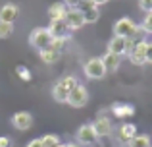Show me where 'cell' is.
I'll list each match as a JSON object with an SVG mask.
<instances>
[{
    "label": "cell",
    "instance_id": "obj_1",
    "mask_svg": "<svg viewBox=\"0 0 152 147\" xmlns=\"http://www.w3.org/2000/svg\"><path fill=\"white\" fill-rule=\"evenodd\" d=\"M114 35L115 37H123V39H127V41H131V43H137V39L142 35V29H141V25H137V23L133 21V19L121 18V19H118V21L114 23ZM139 41H141V39H139Z\"/></svg>",
    "mask_w": 152,
    "mask_h": 147
},
{
    "label": "cell",
    "instance_id": "obj_2",
    "mask_svg": "<svg viewBox=\"0 0 152 147\" xmlns=\"http://www.w3.org/2000/svg\"><path fill=\"white\" fill-rule=\"evenodd\" d=\"M29 45L33 47V49H37L39 52L45 50V49H50V45H52L50 31L46 29V27H37V29L29 35Z\"/></svg>",
    "mask_w": 152,
    "mask_h": 147
},
{
    "label": "cell",
    "instance_id": "obj_3",
    "mask_svg": "<svg viewBox=\"0 0 152 147\" xmlns=\"http://www.w3.org/2000/svg\"><path fill=\"white\" fill-rule=\"evenodd\" d=\"M87 103H89V91H87L85 85L77 83V85L69 91V95H67V105L73 106V109H83Z\"/></svg>",
    "mask_w": 152,
    "mask_h": 147
},
{
    "label": "cell",
    "instance_id": "obj_4",
    "mask_svg": "<svg viewBox=\"0 0 152 147\" xmlns=\"http://www.w3.org/2000/svg\"><path fill=\"white\" fill-rule=\"evenodd\" d=\"M83 72L89 79H102L106 75V68H104V62L102 58H89L83 66Z\"/></svg>",
    "mask_w": 152,
    "mask_h": 147
},
{
    "label": "cell",
    "instance_id": "obj_5",
    "mask_svg": "<svg viewBox=\"0 0 152 147\" xmlns=\"http://www.w3.org/2000/svg\"><path fill=\"white\" fill-rule=\"evenodd\" d=\"M146 49H148V41L141 39V41L135 43V47L131 49V52L127 54L131 60V64L135 66H145L146 64Z\"/></svg>",
    "mask_w": 152,
    "mask_h": 147
},
{
    "label": "cell",
    "instance_id": "obj_6",
    "mask_svg": "<svg viewBox=\"0 0 152 147\" xmlns=\"http://www.w3.org/2000/svg\"><path fill=\"white\" fill-rule=\"evenodd\" d=\"M133 47H135V43L127 41V39H123V37H115V35H114V37L110 39V43H108V52L118 54V56H123V54H129Z\"/></svg>",
    "mask_w": 152,
    "mask_h": 147
},
{
    "label": "cell",
    "instance_id": "obj_7",
    "mask_svg": "<svg viewBox=\"0 0 152 147\" xmlns=\"http://www.w3.org/2000/svg\"><path fill=\"white\" fill-rule=\"evenodd\" d=\"M64 19H66V25L69 27V31H77L85 25V18H83V12L79 8H67Z\"/></svg>",
    "mask_w": 152,
    "mask_h": 147
},
{
    "label": "cell",
    "instance_id": "obj_8",
    "mask_svg": "<svg viewBox=\"0 0 152 147\" xmlns=\"http://www.w3.org/2000/svg\"><path fill=\"white\" fill-rule=\"evenodd\" d=\"M12 126L19 132H27V130L33 126V114L27 112V110H19L12 116Z\"/></svg>",
    "mask_w": 152,
    "mask_h": 147
},
{
    "label": "cell",
    "instance_id": "obj_9",
    "mask_svg": "<svg viewBox=\"0 0 152 147\" xmlns=\"http://www.w3.org/2000/svg\"><path fill=\"white\" fill-rule=\"evenodd\" d=\"M77 141H79V145H85V147H91L94 143V141L98 140L96 137V134H94V128H93V124H83L81 128L77 130Z\"/></svg>",
    "mask_w": 152,
    "mask_h": 147
},
{
    "label": "cell",
    "instance_id": "obj_10",
    "mask_svg": "<svg viewBox=\"0 0 152 147\" xmlns=\"http://www.w3.org/2000/svg\"><path fill=\"white\" fill-rule=\"evenodd\" d=\"M79 10L83 12V18H85V23H94L98 21V18H100V12H98V6H94L91 0H83L81 6H79Z\"/></svg>",
    "mask_w": 152,
    "mask_h": 147
},
{
    "label": "cell",
    "instance_id": "obj_11",
    "mask_svg": "<svg viewBox=\"0 0 152 147\" xmlns=\"http://www.w3.org/2000/svg\"><path fill=\"white\" fill-rule=\"evenodd\" d=\"M52 39H67V33H69V27L66 25V19H52L50 27H48Z\"/></svg>",
    "mask_w": 152,
    "mask_h": 147
},
{
    "label": "cell",
    "instance_id": "obj_12",
    "mask_svg": "<svg viewBox=\"0 0 152 147\" xmlns=\"http://www.w3.org/2000/svg\"><path fill=\"white\" fill-rule=\"evenodd\" d=\"M93 128H94V134H96V137L100 140V137H108L112 134V122H110V118H104L100 116L98 120H94V124H93Z\"/></svg>",
    "mask_w": 152,
    "mask_h": 147
},
{
    "label": "cell",
    "instance_id": "obj_13",
    "mask_svg": "<svg viewBox=\"0 0 152 147\" xmlns=\"http://www.w3.org/2000/svg\"><path fill=\"white\" fill-rule=\"evenodd\" d=\"M18 14H19V8L15 4H4L0 8V21L2 23H14L18 19Z\"/></svg>",
    "mask_w": 152,
    "mask_h": 147
},
{
    "label": "cell",
    "instance_id": "obj_14",
    "mask_svg": "<svg viewBox=\"0 0 152 147\" xmlns=\"http://www.w3.org/2000/svg\"><path fill=\"white\" fill-rule=\"evenodd\" d=\"M102 62H104V68L106 72H118V68L121 66V56L118 54H112V52H106L102 56Z\"/></svg>",
    "mask_w": 152,
    "mask_h": 147
},
{
    "label": "cell",
    "instance_id": "obj_15",
    "mask_svg": "<svg viewBox=\"0 0 152 147\" xmlns=\"http://www.w3.org/2000/svg\"><path fill=\"white\" fill-rule=\"evenodd\" d=\"M137 136V126L135 124H121V128H119V140L123 141V143H129V140H133V137Z\"/></svg>",
    "mask_w": 152,
    "mask_h": 147
},
{
    "label": "cell",
    "instance_id": "obj_16",
    "mask_svg": "<svg viewBox=\"0 0 152 147\" xmlns=\"http://www.w3.org/2000/svg\"><path fill=\"white\" fill-rule=\"evenodd\" d=\"M66 12H67V8H66V4H64V2H54L48 8L50 21H52V19H64V18H66Z\"/></svg>",
    "mask_w": 152,
    "mask_h": 147
},
{
    "label": "cell",
    "instance_id": "obj_17",
    "mask_svg": "<svg viewBox=\"0 0 152 147\" xmlns=\"http://www.w3.org/2000/svg\"><path fill=\"white\" fill-rule=\"evenodd\" d=\"M112 112L115 114L118 118H127V116H133L135 114V109L131 105H123V103H115L112 106Z\"/></svg>",
    "mask_w": 152,
    "mask_h": 147
},
{
    "label": "cell",
    "instance_id": "obj_18",
    "mask_svg": "<svg viewBox=\"0 0 152 147\" xmlns=\"http://www.w3.org/2000/svg\"><path fill=\"white\" fill-rule=\"evenodd\" d=\"M67 95H69V91L60 81H56L54 87H52V97H54V101L56 103H67Z\"/></svg>",
    "mask_w": 152,
    "mask_h": 147
},
{
    "label": "cell",
    "instance_id": "obj_19",
    "mask_svg": "<svg viewBox=\"0 0 152 147\" xmlns=\"http://www.w3.org/2000/svg\"><path fill=\"white\" fill-rule=\"evenodd\" d=\"M39 54H41V58H42L45 64H56V62L60 60V56H62V52H60V50H54V49H45Z\"/></svg>",
    "mask_w": 152,
    "mask_h": 147
},
{
    "label": "cell",
    "instance_id": "obj_20",
    "mask_svg": "<svg viewBox=\"0 0 152 147\" xmlns=\"http://www.w3.org/2000/svg\"><path fill=\"white\" fill-rule=\"evenodd\" d=\"M127 147H150V136H146V134H141V136H135L133 140H129V143Z\"/></svg>",
    "mask_w": 152,
    "mask_h": 147
},
{
    "label": "cell",
    "instance_id": "obj_21",
    "mask_svg": "<svg viewBox=\"0 0 152 147\" xmlns=\"http://www.w3.org/2000/svg\"><path fill=\"white\" fill-rule=\"evenodd\" d=\"M58 81L62 83V85L66 87L67 91H71V89H73V87H75V85H77V83H79L77 79L73 78V75H64V78H62V79H58Z\"/></svg>",
    "mask_w": 152,
    "mask_h": 147
},
{
    "label": "cell",
    "instance_id": "obj_22",
    "mask_svg": "<svg viewBox=\"0 0 152 147\" xmlns=\"http://www.w3.org/2000/svg\"><path fill=\"white\" fill-rule=\"evenodd\" d=\"M141 29H142V33L152 35V12H148V14L145 16V19H142V23H141Z\"/></svg>",
    "mask_w": 152,
    "mask_h": 147
},
{
    "label": "cell",
    "instance_id": "obj_23",
    "mask_svg": "<svg viewBox=\"0 0 152 147\" xmlns=\"http://www.w3.org/2000/svg\"><path fill=\"white\" fill-rule=\"evenodd\" d=\"M14 33V23H2L0 21V39H8Z\"/></svg>",
    "mask_w": 152,
    "mask_h": 147
},
{
    "label": "cell",
    "instance_id": "obj_24",
    "mask_svg": "<svg viewBox=\"0 0 152 147\" xmlns=\"http://www.w3.org/2000/svg\"><path fill=\"white\" fill-rule=\"evenodd\" d=\"M15 72H18V75L23 79V81H29V79H31V72H29V68H27V66H18V70H15Z\"/></svg>",
    "mask_w": 152,
    "mask_h": 147
},
{
    "label": "cell",
    "instance_id": "obj_25",
    "mask_svg": "<svg viewBox=\"0 0 152 147\" xmlns=\"http://www.w3.org/2000/svg\"><path fill=\"white\" fill-rule=\"evenodd\" d=\"M67 39H52V45H50V49H54V50H60L62 52V49H64V43H66Z\"/></svg>",
    "mask_w": 152,
    "mask_h": 147
},
{
    "label": "cell",
    "instance_id": "obj_26",
    "mask_svg": "<svg viewBox=\"0 0 152 147\" xmlns=\"http://www.w3.org/2000/svg\"><path fill=\"white\" fill-rule=\"evenodd\" d=\"M139 8L148 14V12H152V0H139Z\"/></svg>",
    "mask_w": 152,
    "mask_h": 147
},
{
    "label": "cell",
    "instance_id": "obj_27",
    "mask_svg": "<svg viewBox=\"0 0 152 147\" xmlns=\"http://www.w3.org/2000/svg\"><path fill=\"white\" fill-rule=\"evenodd\" d=\"M12 145H14V141L8 136H0V147H12Z\"/></svg>",
    "mask_w": 152,
    "mask_h": 147
},
{
    "label": "cell",
    "instance_id": "obj_28",
    "mask_svg": "<svg viewBox=\"0 0 152 147\" xmlns=\"http://www.w3.org/2000/svg\"><path fill=\"white\" fill-rule=\"evenodd\" d=\"M83 0H64V4H66V8H79L81 6Z\"/></svg>",
    "mask_w": 152,
    "mask_h": 147
},
{
    "label": "cell",
    "instance_id": "obj_29",
    "mask_svg": "<svg viewBox=\"0 0 152 147\" xmlns=\"http://www.w3.org/2000/svg\"><path fill=\"white\" fill-rule=\"evenodd\" d=\"M146 64H152V43H148V49H146Z\"/></svg>",
    "mask_w": 152,
    "mask_h": 147
},
{
    "label": "cell",
    "instance_id": "obj_30",
    "mask_svg": "<svg viewBox=\"0 0 152 147\" xmlns=\"http://www.w3.org/2000/svg\"><path fill=\"white\" fill-rule=\"evenodd\" d=\"M25 147H42V143H41V140H33V141H29Z\"/></svg>",
    "mask_w": 152,
    "mask_h": 147
},
{
    "label": "cell",
    "instance_id": "obj_31",
    "mask_svg": "<svg viewBox=\"0 0 152 147\" xmlns=\"http://www.w3.org/2000/svg\"><path fill=\"white\" fill-rule=\"evenodd\" d=\"M91 2H93L94 6H102V4H106L108 0H91Z\"/></svg>",
    "mask_w": 152,
    "mask_h": 147
},
{
    "label": "cell",
    "instance_id": "obj_32",
    "mask_svg": "<svg viewBox=\"0 0 152 147\" xmlns=\"http://www.w3.org/2000/svg\"><path fill=\"white\" fill-rule=\"evenodd\" d=\"M64 147H79L77 143H64Z\"/></svg>",
    "mask_w": 152,
    "mask_h": 147
},
{
    "label": "cell",
    "instance_id": "obj_33",
    "mask_svg": "<svg viewBox=\"0 0 152 147\" xmlns=\"http://www.w3.org/2000/svg\"><path fill=\"white\" fill-rule=\"evenodd\" d=\"M150 147H152V145H150Z\"/></svg>",
    "mask_w": 152,
    "mask_h": 147
}]
</instances>
